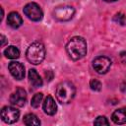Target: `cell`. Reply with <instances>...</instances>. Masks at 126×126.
Returning a JSON list of instances; mask_svg holds the SVG:
<instances>
[{
	"instance_id": "6da1fadb",
	"label": "cell",
	"mask_w": 126,
	"mask_h": 126,
	"mask_svg": "<svg viewBox=\"0 0 126 126\" xmlns=\"http://www.w3.org/2000/svg\"><path fill=\"white\" fill-rule=\"evenodd\" d=\"M87 41L82 36H73L66 44V51L71 59L80 60L87 54Z\"/></svg>"
},
{
	"instance_id": "7a4b0ae2",
	"label": "cell",
	"mask_w": 126,
	"mask_h": 126,
	"mask_svg": "<svg viewBox=\"0 0 126 126\" xmlns=\"http://www.w3.org/2000/svg\"><path fill=\"white\" fill-rule=\"evenodd\" d=\"M76 94V88L73 83L69 81H64L58 84L55 92L57 100L62 104L70 103Z\"/></svg>"
},
{
	"instance_id": "3957f363",
	"label": "cell",
	"mask_w": 126,
	"mask_h": 126,
	"mask_svg": "<svg viewBox=\"0 0 126 126\" xmlns=\"http://www.w3.org/2000/svg\"><path fill=\"white\" fill-rule=\"evenodd\" d=\"M27 60L33 64H40L45 57V47L41 41H33L26 51Z\"/></svg>"
},
{
	"instance_id": "277c9868",
	"label": "cell",
	"mask_w": 126,
	"mask_h": 126,
	"mask_svg": "<svg viewBox=\"0 0 126 126\" xmlns=\"http://www.w3.org/2000/svg\"><path fill=\"white\" fill-rule=\"evenodd\" d=\"M24 14L33 22H38L43 18V12L40 6L34 2L28 3L24 7Z\"/></svg>"
},
{
	"instance_id": "5b68a950",
	"label": "cell",
	"mask_w": 126,
	"mask_h": 126,
	"mask_svg": "<svg viewBox=\"0 0 126 126\" xmlns=\"http://www.w3.org/2000/svg\"><path fill=\"white\" fill-rule=\"evenodd\" d=\"M74 14H75V9L72 6H68V5L58 6L53 11L54 18L60 22H66L71 20Z\"/></svg>"
},
{
	"instance_id": "8992f818",
	"label": "cell",
	"mask_w": 126,
	"mask_h": 126,
	"mask_svg": "<svg viewBox=\"0 0 126 126\" xmlns=\"http://www.w3.org/2000/svg\"><path fill=\"white\" fill-rule=\"evenodd\" d=\"M111 67V60L106 56H97L93 61V68L98 74H105Z\"/></svg>"
},
{
	"instance_id": "52a82bcc",
	"label": "cell",
	"mask_w": 126,
	"mask_h": 126,
	"mask_svg": "<svg viewBox=\"0 0 126 126\" xmlns=\"http://www.w3.org/2000/svg\"><path fill=\"white\" fill-rule=\"evenodd\" d=\"M20 116V111L13 106H4L1 109V118L7 124L15 123Z\"/></svg>"
},
{
	"instance_id": "ba28073f",
	"label": "cell",
	"mask_w": 126,
	"mask_h": 126,
	"mask_svg": "<svg viewBox=\"0 0 126 126\" xmlns=\"http://www.w3.org/2000/svg\"><path fill=\"white\" fill-rule=\"evenodd\" d=\"M27 101V93L24 89L18 88L10 96V102L16 106H24Z\"/></svg>"
},
{
	"instance_id": "9c48e42d",
	"label": "cell",
	"mask_w": 126,
	"mask_h": 126,
	"mask_svg": "<svg viewBox=\"0 0 126 126\" xmlns=\"http://www.w3.org/2000/svg\"><path fill=\"white\" fill-rule=\"evenodd\" d=\"M8 69L10 71V74L16 79V80H22L25 77V67L21 62L18 61H12L8 65Z\"/></svg>"
},
{
	"instance_id": "30bf717a",
	"label": "cell",
	"mask_w": 126,
	"mask_h": 126,
	"mask_svg": "<svg viewBox=\"0 0 126 126\" xmlns=\"http://www.w3.org/2000/svg\"><path fill=\"white\" fill-rule=\"evenodd\" d=\"M42 108L45 114L47 115H54L57 111V105L55 103L54 98L51 95H47L43 101Z\"/></svg>"
},
{
	"instance_id": "8fae6325",
	"label": "cell",
	"mask_w": 126,
	"mask_h": 126,
	"mask_svg": "<svg viewBox=\"0 0 126 126\" xmlns=\"http://www.w3.org/2000/svg\"><path fill=\"white\" fill-rule=\"evenodd\" d=\"M7 24L13 28V29H18L19 27L22 26L23 24V19L20 16L19 13L17 12H11L8 17H7Z\"/></svg>"
},
{
	"instance_id": "7c38bea8",
	"label": "cell",
	"mask_w": 126,
	"mask_h": 126,
	"mask_svg": "<svg viewBox=\"0 0 126 126\" xmlns=\"http://www.w3.org/2000/svg\"><path fill=\"white\" fill-rule=\"evenodd\" d=\"M111 120L115 124H125L126 123V107H121L116 109L112 115H111Z\"/></svg>"
},
{
	"instance_id": "4fadbf2b",
	"label": "cell",
	"mask_w": 126,
	"mask_h": 126,
	"mask_svg": "<svg viewBox=\"0 0 126 126\" xmlns=\"http://www.w3.org/2000/svg\"><path fill=\"white\" fill-rule=\"evenodd\" d=\"M29 80L31 82V84L35 87V88H38V87H41L43 82H42V79L40 78V76L38 75V73L36 72L35 69H31L29 71Z\"/></svg>"
},
{
	"instance_id": "5bb4252c",
	"label": "cell",
	"mask_w": 126,
	"mask_h": 126,
	"mask_svg": "<svg viewBox=\"0 0 126 126\" xmlns=\"http://www.w3.org/2000/svg\"><path fill=\"white\" fill-rule=\"evenodd\" d=\"M24 124L28 126H37L40 125V120L37 118V116L33 113H28L24 116Z\"/></svg>"
},
{
	"instance_id": "9a60e30c",
	"label": "cell",
	"mask_w": 126,
	"mask_h": 126,
	"mask_svg": "<svg viewBox=\"0 0 126 126\" xmlns=\"http://www.w3.org/2000/svg\"><path fill=\"white\" fill-rule=\"evenodd\" d=\"M4 55L9 59H17L20 57V50L18 49V47L10 45L4 50Z\"/></svg>"
},
{
	"instance_id": "2e32d148",
	"label": "cell",
	"mask_w": 126,
	"mask_h": 126,
	"mask_svg": "<svg viewBox=\"0 0 126 126\" xmlns=\"http://www.w3.org/2000/svg\"><path fill=\"white\" fill-rule=\"evenodd\" d=\"M42 99H43V94L42 93H37L32 96V100H31V105L33 108H37L40 105V103L42 102Z\"/></svg>"
},
{
	"instance_id": "e0dca14e",
	"label": "cell",
	"mask_w": 126,
	"mask_h": 126,
	"mask_svg": "<svg viewBox=\"0 0 126 126\" xmlns=\"http://www.w3.org/2000/svg\"><path fill=\"white\" fill-rule=\"evenodd\" d=\"M113 21L120 26H125L126 25V15L123 14L122 12H119V13L115 14V16L113 17Z\"/></svg>"
},
{
	"instance_id": "ac0fdd59",
	"label": "cell",
	"mask_w": 126,
	"mask_h": 126,
	"mask_svg": "<svg viewBox=\"0 0 126 126\" xmlns=\"http://www.w3.org/2000/svg\"><path fill=\"white\" fill-rule=\"evenodd\" d=\"M90 87L93 91H95V92H98L101 90V83L96 80V79H92L90 81Z\"/></svg>"
},
{
	"instance_id": "d6986e66",
	"label": "cell",
	"mask_w": 126,
	"mask_h": 126,
	"mask_svg": "<svg viewBox=\"0 0 126 126\" xmlns=\"http://www.w3.org/2000/svg\"><path fill=\"white\" fill-rule=\"evenodd\" d=\"M94 125H99V126H103V125H108L109 122L107 120V118L105 116H97L95 118V120L94 121Z\"/></svg>"
},
{
	"instance_id": "ffe728a7",
	"label": "cell",
	"mask_w": 126,
	"mask_h": 126,
	"mask_svg": "<svg viewBox=\"0 0 126 126\" xmlns=\"http://www.w3.org/2000/svg\"><path fill=\"white\" fill-rule=\"evenodd\" d=\"M120 59H121V61H122L123 63L126 64V51L120 52Z\"/></svg>"
},
{
	"instance_id": "44dd1931",
	"label": "cell",
	"mask_w": 126,
	"mask_h": 126,
	"mask_svg": "<svg viewBox=\"0 0 126 126\" xmlns=\"http://www.w3.org/2000/svg\"><path fill=\"white\" fill-rule=\"evenodd\" d=\"M1 40H2V46H5V44H6V37H5V35H3V34H1Z\"/></svg>"
},
{
	"instance_id": "7402d4cb",
	"label": "cell",
	"mask_w": 126,
	"mask_h": 126,
	"mask_svg": "<svg viewBox=\"0 0 126 126\" xmlns=\"http://www.w3.org/2000/svg\"><path fill=\"white\" fill-rule=\"evenodd\" d=\"M105 2H114V1H116V0H104Z\"/></svg>"
}]
</instances>
